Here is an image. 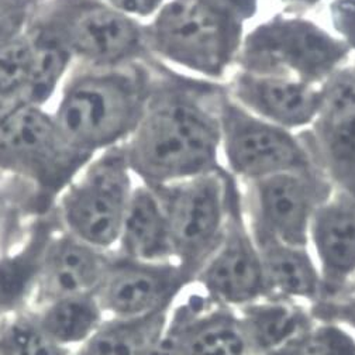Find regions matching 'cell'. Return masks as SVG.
Segmentation results:
<instances>
[{
    "instance_id": "1",
    "label": "cell",
    "mask_w": 355,
    "mask_h": 355,
    "mask_svg": "<svg viewBox=\"0 0 355 355\" xmlns=\"http://www.w3.org/2000/svg\"><path fill=\"white\" fill-rule=\"evenodd\" d=\"M214 144L210 120L191 103L169 99L144 120L132 146V159L151 180H168L209 165Z\"/></svg>"
},
{
    "instance_id": "2",
    "label": "cell",
    "mask_w": 355,
    "mask_h": 355,
    "mask_svg": "<svg viewBox=\"0 0 355 355\" xmlns=\"http://www.w3.org/2000/svg\"><path fill=\"white\" fill-rule=\"evenodd\" d=\"M137 107V94L130 82L119 76L89 75L71 85L55 124L68 146L85 153L120 137L135 120Z\"/></svg>"
},
{
    "instance_id": "3",
    "label": "cell",
    "mask_w": 355,
    "mask_h": 355,
    "mask_svg": "<svg viewBox=\"0 0 355 355\" xmlns=\"http://www.w3.org/2000/svg\"><path fill=\"white\" fill-rule=\"evenodd\" d=\"M130 196L123 161L114 155L103 158L61 202L67 233L109 251L119 243Z\"/></svg>"
},
{
    "instance_id": "4",
    "label": "cell",
    "mask_w": 355,
    "mask_h": 355,
    "mask_svg": "<svg viewBox=\"0 0 355 355\" xmlns=\"http://www.w3.org/2000/svg\"><path fill=\"white\" fill-rule=\"evenodd\" d=\"M159 199L169 221L175 261L193 282L226 229L223 191L213 178H200Z\"/></svg>"
},
{
    "instance_id": "5",
    "label": "cell",
    "mask_w": 355,
    "mask_h": 355,
    "mask_svg": "<svg viewBox=\"0 0 355 355\" xmlns=\"http://www.w3.org/2000/svg\"><path fill=\"white\" fill-rule=\"evenodd\" d=\"M191 284L176 262L112 255L96 296L110 318H141L166 312Z\"/></svg>"
},
{
    "instance_id": "6",
    "label": "cell",
    "mask_w": 355,
    "mask_h": 355,
    "mask_svg": "<svg viewBox=\"0 0 355 355\" xmlns=\"http://www.w3.org/2000/svg\"><path fill=\"white\" fill-rule=\"evenodd\" d=\"M80 159L82 153L68 146L55 121L35 106L0 127V164L30 173L46 189L58 188Z\"/></svg>"
},
{
    "instance_id": "7",
    "label": "cell",
    "mask_w": 355,
    "mask_h": 355,
    "mask_svg": "<svg viewBox=\"0 0 355 355\" xmlns=\"http://www.w3.org/2000/svg\"><path fill=\"white\" fill-rule=\"evenodd\" d=\"M192 284L216 303L236 310L266 297L262 262L254 237L237 221H227L223 237Z\"/></svg>"
},
{
    "instance_id": "8",
    "label": "cell",
    "mask_w": 355,
    "mask_h": 355,
    "mask_svg": "<svg viewBox=\"0 0 355 355\" xmlns=\"http://www.w3.org/2000/svg\"><path fill=\"white\" fill-rule=\"evenodd\" d=\"M69 51L96 62H114L136 50L139 30L117 10L89 0L65 5L51 28Z\"/></svg>"
},
{
    "instance_id": "9",
    "label": "cell",
    "mask_w": 355,
    "mask_h": 355,
    "mask_svg": "<svg viewBox=\"0 0 355 355\" xmlns=\"http://www.w3.org/2000/svg\"><path fill=\"white\" fill-rule=\"evenodd\" d=\"M309 244L322 279V299L315 306L341 300L355 285V202L323 203L310 225Z\"/></svg>"
},
{
    "instance_id": "10",
    "label": "cell",
    "mask_w": 355,
    "mask_h": 355,
    "mask_svg": "<svg viewBox=\"0 0 355 355\" xmlns=\"http://www.w3.org/2000/svg\"><path fill=\"white\" fill-rule=\"evenodd\" d=\"M223 17L205 0H176L157 20V41L178 60L202 69H216L227 49Z\"/></svg>"
},
{
    "instance_id": "11",
    "label": "cell",
    "mask_w": 355,
    "mask_h": 355,
    "mask_svg": "<svg viewBox=\"0 0 355 355\" xmlns=\"http://www.w3.org/2000/svg\"><path fill=\"white\" fill-rule=\"evenodd\" d=\"M172 310L182 326L181 355H255L237 310L216 303L195 284Z\"/></svg>"
},
{
    "instance_id": "12",
    "label": "cell",
    "mask_w": 355,
    "mask_h": 355,
    "mask_svg": "<svg viewBox=\"0 0 355 355\" xmlns=\"http://www.w3.org/2000/svg\"><path fill=\"white\" fill-rule=\"evenodd\" d=\"M319 202L313 184L293 175H270L259 188L254 237L309 248V230Z\"/></svg>"
},
{
    "instance_id": "13",
    "label": "cell",
    "mask_w": 355,
    "mask_h": 355,
    "mask_svg": "<svg viewBox=\"0 0 355 355\" xmlns=\"http://www.w3.org/2000/svg\"><path fill=\"white\" fill-rule=\"evenodd\" d=\"M110 259L107 251L86 244L69 233L54 236L44 258L31 303L40 307L67 296L96 293Z\"/></svg>"
},
{
    "instance_id": "14",
    "label": "cell",
    "mask_w": 355,
    "mask_h": 355,
    "mask_svg": "<svg viewBox=\"0 0 355 355\" xmlns=\"http://www.w3.org/2000/svg\"><path fill=\"white\" fill-rule=\"evenodd\" d=\"M254 237V236H252ZM259 251L266 296L313 307L322 299V279L309 248L254 237Z\"/></svg>"
},
{
    "instance_id": "15",
    "label": "cell",
    "mask_w": 355,
    "mask_h": 355,
    "mask_svg": "<svg viewBox=\"0 0 355 355\" xmlns=\"http://www.w3.org/2000/svg\"><path fill=\"white\" fill-rule=\"evenodd\" d=\"M251 51L261 61L284 64L306 75H320L340 55L333 41L313 27L281 23L265 28L252 41Z\"/></svg>"
},
{
    "instance_id": "16",
    "label": "cell",
    "mask_w": 355,
    "mask_h": 355,
    "mask_svg": "<svg viewBox=\"0 0 355 355\" xmlns=\"http://www.w3.org/2000/svg\"><path fill=\"white\" fill-rule=\"evenodd\" d=\"M229 154L239 171L257 176L303 164L300 150L284 132L240 116L232 117Z\"/></svg>"
},
{
    "instance_id": "17",
    "label": "cell",
    "mask_w": 355,
    "mask_h": 355,
    "mask_svg": "<svg viewBox=\"0 0 355 355\" xmlns=\"http://www.w3.org/2000/svg\"><path fill=\"white\" fill-rule=\"evenodd\" d=\"M255 355H274L316 323L312 307L279 297H262L237 309Z\"/></svg>"
},
{
    "instance_id": "18",
    "label": "cell",
    "mask_w": 355,
    "mask_h": 355,
    "mask_svg": "<svg viewBox=\"0 0 355 355\" xmlns=\"http://www.w3.org/2000/svg\"><path fill=\"white\" fill-rule=\"evenodd\" d=\"M121 257L144 262H176L169 221L159 198L150 191L132 193L119 243Z\"/></svg>"
},
{
    "instance_id": "19",
    "label": "cell",
    "mask_w": 355,
    "mask_h": 355,
    "mask_svg": "<svg viewBox=\"0 0 355 355\" xmlns=\"http://www.w3.org/2000/svg\"><path fill=\"white\" fill-rule=\"evenodd\" d=\"M53 237L47 223L38 225L21 248L0 257V315L31 302Z\"/></svg>"
},
{
    "instance_id": "20",
    "label": "cell",
    "mask_w": 355,
    "mask_h": 355,
    "mask_svg": "<svg viewBox=\"0 0 355 355\" xmlns=\"http://www.w3.org/2000/svg\"><path fill=\"white\" fill-rule=\"evenodd\" d=\"M33 312L41 329L57 344L69 348L87 341L105 320L96 293H82L55 299Z\"/></svg>"
},
{
    "instance_id": "21",
    "label": "cell",
    "mask_w": 355,
    "mask_h": 355,
    "mask_svg": "<svg viewBox=\"0 0 355 355\" xmlns=\"http://www.w3.org/2000/svg\"><path fill=\"white\" fill-rule=\"evenodd\" d=\"M169 310L141 318L105 319L75 355H147L161 336Z\"/></svg>"
},
{
    "instance_id": "22",
    "label": "cell",
    "mask_w": 355,
    "mask_h": 355,
    "mask_svg": "<svg viewBox=\"0 0 355 355\" xmlns=\"http://www.w3.org/2000/svg\"><path fill=\"white\" fill-rule=\"evenodd\" d=\"M243 92L258 110L285 124L307 121L320 106L316 94L284 80L250 79L243 83Z\"/></svg>"
},
{
    "instance_id": "23",
    "label": "cell",
    "mask_w": 355,
    "mask_h": 355,
    "mask_svg": "<svg viewBox=\"0 0 355 355\" xmlns=\"http://www.w3.org/2000/svg\"><path fill=\"white\" fill-rule=\"evenodd\" d=\"M326 136L337 165L355 178V76H341L326 99Z\"/></svg>"
},
{
    "instance_id": "24",
    "label": "cell",
    "mask_w": 355,
    "mask_h": 355,
    "mask_svg": "<svg viewBox=\"0 0 355 355\" xmlns=\"http://www.w3.org/2000/svg\"><path fill=\"white\" fill-rule=\"evenodd\" d=\"M69 53L65 44L50 30H44L33 40L31 65L24 85L30 106L50 98L68 65Z\"/></svg>"
},
{
    "instance_id": "25",
    "label": "cell",
    "mask_w": 355,
    "mask_h": 355,
    "mask_svg": "<svg viewBox=\"0 0 355 355\" xmlns=\"http://www.w3.org/2000/svg\"><path fill=\"white\" fill-rule=\"evenodd\" d=\"M0 355H71L38 324L33 309L0 315Z\"/></svg>"
},
{
    "instance_id": "26",
    "label": "cell",
    "mask_w": 355,
    "mask_h": 355,
    "mask_svg": "<svg viewBox=\"0 0 355 355\" xmlns=\"http://www.w3.org/2000/svg\"><path fill=\"white\" fill-rule=\"evenodd\" d=\"M274 355H355V333L333 323L320 322Z\"/></svg>"
},
{
    "instance_id": "27",
    "label": "cell",
    "mask_w": 355,
    "mask_h": 355,
    "mask_svg": "<svg viewBox=\"0 0 355 355\" xmlns=\"http://www.w3.org/2000/svg\"><path fill=\"white\" fill-rule=\"evenodd\" d=\"M33 57V41L12 37L0 46V94L16 92L24 87Z\"/></svg>"
},
{
    "instance_id": "28",
    "label": "cell",
    "mask_w": 355,
    "mask_h": 355,
    "mask_svg": "<svg viewBox=\"0 0 355 355\" xmlns=\"http://www.w3.org/2000/svg\"><path fill=\"white\" fill-rule=\"evenodd\" d=\"M313 316L320 322L338 323L355 333V285L341 300L312 307Z\"/></svg>"
},
{
    "instance_id": "29",
    "label": "cell",
    "mask_w": 355,
    "mask_h": 355,
    "mask_svg": "<svg viewBox=\"0 0 355 355\" xmlns=\"http://www.w3.org/2000/svg\"><path fill=\"white\" fill-rule=\"evenodd\" d=\"M30 106L26 96L24 87L16 92L0 94V127H2L9 119H12L17 112Z\"/></svg>"
},
{
    "instance_id": "30",
    "label": "cell",
    "mask_w": 355,
    "mask_h": 355,
    "mask_svg": "<svg viewBox=\"0 0 355 355\" xmlns=\"http://www.w3.org/2000/svg\"><path fill=\"white\" fill-rule=\"evenodd\" d=\"M110 2L120 10L144 15L151 12L159 3V0H110Z\"/></svg>"
},
{
    "instance_id": "31",
    "label": "cell",
    "mask_w": 355,
    "mask_h": 355,
    "mask_svg": "<svg viewBox=\"0 0 355 355\" xmlns=\"http://www.w3.org/2000/svg\"><path fill=\"white\" fill-rule=\"evenodd\" d=\"M205 2L223 16L226 13H240L251 6V0H205Z\"/></svg>"
},
{
    "instance_id": "32",
    "label": "cell",
    "mask_w": 355,
    "mask_h": 355,
    "mask_svg": "<svg viewBox=\"0 0 355 355\" xmlns=\"http://www.w3.org/2000/svg\"><path fill=\"white\" fill-rule=\"evenodd\" d=\"M15 0H0V26L5 24L13 15Z\"/></svg>"
},
{
    "instance_id": "33",
    "label": "cell",
    "mask_w": 355,
    "mask_h": 355,
    "mask_svg": "<svg viewBox=\"0 0 355 355\" xmlns=\"http://www.w3.org/2000/svg\"><path fill=\"white\" fill-rule=\"evenodd\" d=\"M0 221H2V205H0Z\"/></svg>"
}]
</instances>
